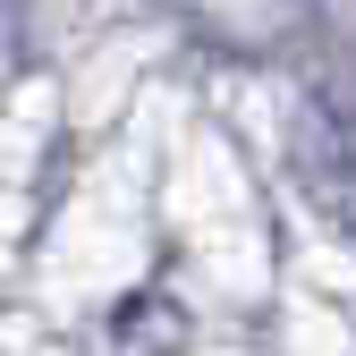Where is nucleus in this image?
Instances as JSON below:
<instances>
[{
	"instance_id": "1",
	"label": "nucleus",
	"mask_w": 356,
	"mask_h": 356,
	"mask_svg": "<svg viewBox=\"0 0 356 356\" xmlns=\"http://www.w3.org/2000/svg\"><path fill=\"white\" fill-rule=\"evenodd\" d=\"M305 178H314V195L356 229V119H323V153L305 161Z\"/></svg>"
}]
</instances>
